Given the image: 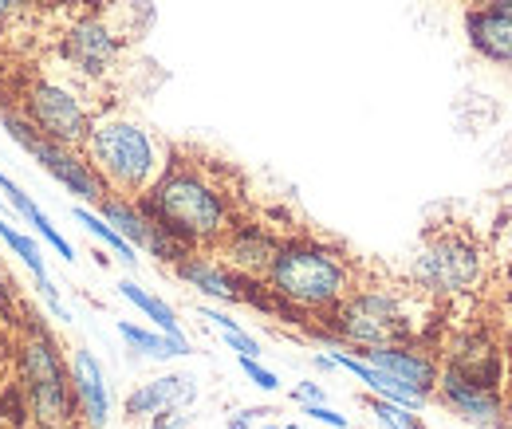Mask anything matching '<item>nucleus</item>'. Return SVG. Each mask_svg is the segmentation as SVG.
I'll list each match as a JSON object with an SVG mask.
<instances>
[{
    "label": "nucleus",
    "mask_w": 512,
    "mask_h": 429,
    "mask_svg": "<svg viewBox=\"0 0 512 429\" xmlns=\"http://www.w3.org/2000/svg\"><path fill=\"white\" fill-rule=\"evenodd\" d=\"M138 209L182 237L190 248H213L241 217H237V189L225 182L217 162H186L178 154L166 158V170L142 197Z\"/></svg>",
    "instance_id": "nucleus-1"
},
{
    "label": "nucleus",
    "mask_w": 512,
    "mask_h": 429,
    "mask_svg": "<svg viewBox=\"0 0 512 429\" xmlns=\"http://www.w3.org/2000/svg\"><path fill=\"white\" fill-rule=\"evenodd\" d=\"M426 311H430V296H422L418 288L355 284L327 311V335L347 343L355 355L371 347L414 343Z\"/></svg>",
    "instance_id": "nucleus-2"
},
{
    "label": "nucleus",
    "mask_w": 512,
    "mask_h": 429,
    "mask_svg": "<svg viewBox=\"0 0 512 429\" xmlns=\"http://www.w3.org/2000/svg\"><path fill=\"white\" fill-rule=\"evenodd\" d=\"M264 284L288 307L304 315H327L351 288H355V264L339 248L312 241V237H292L280 241Z\"/></svg>",
    "instance_id": "nucleus-3"
},
{
    "label": "nucleus",
    "mask_w": 512,
    "mask_h": 429,
    "mask_svg": "<svg viewBox=\"0 0 512 429\" xmlns=\"http://www.w3.org/2000/svg\"><path fill=\"white\" fill-rule=\"evenodd\" d=\"M83 158L119 197H142L166 170L158 138L127 115H99L83 138Z\"/></svg>",
    "instance_id": "nucleus-4"
},
{
    "label": "nucleus",
    "mask_w": 512,
    "mask_h": 429,
    "mask_svg": "<svg viewBox=\"0 0 512 429\" xmlns=\"http://www.w3.org/2000/svg\"><path fill=\"white\" fill-rule=\"evenodd\" d=\"M485 248L461 225H438L422 237L410 260V288L430 300H457L481 288L485 280Z\"/></svg>",
    "instance_id": "nucleus-5"
},
{
    "label": "nucleus",
    "mask_w": 512,
    "mask_h": 429,
    "mask_svg": "<svg viewBox=\"0 0 512 429\" xmlns=\"http://www.w3.org/2000/svg\"><path fill=\"white\" fill-rule=\"evenodd\" d=\"M20 382L32 402V414L40 429L75 426V394H71V374L48 335H32L20 347Z\"/></svg>",
    "instance_id": "nucleus-6"
},
{
    "label": "nucleus",
    "mask_w": 512,
    "mask_h": 429,
    "mask_svg": "<svg viewBox=\"0 0 512 429\" xmlns=\"http://www.w3.org/2000/svg\"><path fill=\"white\" fill-rule=\"evenodd\" d=\"M24 119L60 146H83L87 130L95 123V115L71 87L48 83V79H40L24 91Z\"/></svg>",
    "instance_id": "nucleus-7"
},
{
    "label": "nucleus",
    "mask_w": 512,
    "mask_h": 429,
    "mask_svg": "<svg viewBox=\"0 0 512 429\" xmlns=\"http://www.w3.org/2000/svg\"><path fill=\"white\" fill-rule=\"evenodd\" d=\"M442 367L477 382V386H489V390H505L512 378L509 355H505V343L493 327H465L457 331L442 351Z\"/></svg>",
    "instance_id": "nucleus-8"
},
{
    "label": "nucleus",
    "mask_w": 512,
    "mask_h": 429,
    "mask_svg": "<svg viewBox=\"0 0 512 429\" xmlns=\"http://www.w3.org/2000/svg\"><path fill=\"white\" fill-rule=\"evenodd\" d=\"M434 398L469 429H509L512 406L509 398H505V390L477 386V382H469V378H461V374L442 367L438 386H434Z\"/></svg>",
    "instance_id": "nucleus-9"
},
{
    "label": "nucleus",
    "mask_w": 512,
    "mask_h": 429,
    "mask_svg": "<svg viewBox=\"0 0 512 429\" xmlns=\"http://www.w3.org/2000/svg\"><path fill=\"white\" fill-rule=\"evenodd\" d=\"M119 52H123V36L103 20V16H83L67 28L64 36V60L87 75V79H99L107 75L115 63H119Z\"/></svg>",
    "instance_id": "nucleus-10"
},
{
    "label": "nucleus",
    "mask_w": 512,
    "mask_h": 429,
    "mask_svg": "<svg viewBox=\"0 0 512 429\" xmlns=\"http://www.w3.org/2000/svg\"><path fill=\"white\" fill-rule=\"evenodd\" d=\"M465 36L481 60L512 67V4L501 0H469L465 8Z\"/></svg>",
    "instance_id": "nucleus-11"
},
{
    "label": "nucleus",
    "mask_w": 512,
    "mask_h": 429,
    "mask_svg": "<svg viewBox=\"0 0 512 429\" xmlns=\"http://www.w3.org/2000/svg\"><path fill=\"white\" fill-rule=\"evenodd\" d=\"M355 355V351H351ZM371 367L394 374L398 382H406L414 394L422 398H434V386H438V374H442V359L422 351L418 343H394V347H371V351H359Z\"/></svg>",
    "instance_id": "nucleus-12"
},
{
    "label": "nucleus",
    "mask_w": 512,
    "mask_h": 429,
    "mask_svg": "<svg viewBox=\"0 0 512 429\" xmlns=\"http://www.w3.org/2000/svg\"><path fill=\"white\" fill-rule=\"evenodd\" d=\"M213 248L221 252V260H225L237 276H245V280H264V272H268V264H272L280 241H276L264 225L237 221Z\"/></svg>",
    "instance_id": "nucleus-13"
},
{
    "label": "nucleus",
    "mask_w": 512,
    "mask_h": 429,
    "mask_svg": "<svg viewBox=\"0 0 512 429\" xmlns=\"http://www.w3.org/2000/svg\"><path fill=\"white\" fill-rule=\"evenodd\" d=\"M174 272H178V280H186L190 288H197V292L209 296V300L245 304V276H237L225 260H217V256H209V252H201V248H193L186 260H178Z\"/></svg>",
    "instance_id": "nucleus-14"
},
{
    "label": "nucleus",
    "mask_w": 512,
    "mask_h": 429,
    "mask_svg": "<svg viewBox=\"0 0 512 429\" xmlns=\"http://www.w3.org/2000/svg\"><path fill=\"white\" fill-rule=\"evenodd\" d=\"M71 394H75V410L83 414V422L91 429H103L111 418V394H107V378L99 359L79 347L71 359Z\"/></svg>",
    "instance_id": "nucleus-15"
},
{
    "label": "nucleus",
    "mask_w": 512,
    "mask_h": 429,
    "mask_svg": "<svg viewBox=\"0 0 512 429\" xmlns=\"http://www.w3.org/2000/svg\"><path fill=\"white\" fill-rule=\"evenodd\" d=\"M193 398H197V386H193L190 374H162L154 382H142L130 394L127 418L130 422H142V418H154V414L174 410V406H193Z\"/></svg>",
    "instance_id": "nucleus-16"
},
{
    "label": "nucleus",
    "mask_w": 512,
    "mask_h": 429,
    "mask_svg": "<svg viewBox=\"0 0 512 429\" xmlns=\"http://www.w3.org/2000/svg\"><path fill=\"white\" fill-rule=\"evenodd\" d=\"M99 217H103L107 225H115V233H119V237H127L134 248L150 245V225H154V221L138 209V201H134V197L107 193V197L99 201Z\"/></svg>",
    "instance_id": "nucleus-17"
},
{
    "label": "nucleus",
    "mask_w": 512,
    "mask_h": 429,
    "mask_svg": "<svg viewBox=\"0 0 512 429\" xmlns=\"http://www.w3.org/2000/svg\"><path fill=\"white\" fill-rule=\"evenodd\" d=\"M0 237L8 241V248L28 264V272H32V280H36V288L44 292V300H48V307H52V315L56 319H67V307L60 304V292H56V284H52V276H48V268H44V256H40V248H36V241H28L24 233H16L12 225H4L0 221Z\"/></svg>",
    "instance_id": "nucleus-18"
},
{
    "label": "nucleus",
    "mask_w": 512,
    "mask_h": 429,
    "mask_svg": "<svg viewBox=\"0 0 512 429\" xmlns=\"http://www.w3.org/2000/svg\"><path fill=\"white\" fill-rule=\"evenodd\" d=\"M0 193H8V205H12V209H16V213H20V217H24V221H28V225H32V229H36V233L48 241V245L56 248L64 260H75V248L67 245L64 237L56 233V225L44 217V209H40V205H36V201H32V197L20 189V185L12 182V178H4V174H0Z\"/></svg>",
    "instance_id": "nucleus-19"
},
{
    "label": "nucleus",
    "mask_w": 512,
    "mask_h": 429,
    "mask_svg": "<svg viewBox=\"0 0 512 429\" xmlns=\"http://www.w3.org/2000/svg\"><path fill=\"white\" fill-rule=\"evenodd\" d=\"M119 335L127 339L130 351L138 355H150V359H178V355H190V339L186 335H166V331H146V327H134V323H119Z\"/></svg>",
    "instance_id": "nucleus-20"
},
{
    "label": "nucleus",
    "mask_w": 512,
    "mask_h": 429,
    "mask_svg": "<svg viewBox=\"0 0 512 429\" xmlns=\"http://www.w3.org/2000/svg\"><path fill=\"white\" fill-rule=\"evenodd\" d=\"M119 296L123 300H130V304L138 307L158 331H166V335H182V327H178V315H174V307L166 304V300H158V296H150L146 288H138L134 280H123L119 284Z\"/></svg>",
    "instance_id": "nucleus-21"
},
{
    "label": "nucleus",
    "mask_w": 512,
    "mask_h": 429,
    "mask_svg": "<svg viewBox=\"0 0 512 429\" xmlns=\"http://www.w3.org/2000/svg\"><path fill=\"white\" fill-rule=\"evenodd\" d=\"M71 213H75V221H79L87 233H95L103 245L115 248V252H119V260H123L127 268H134V264H138V256H134V245H130L127 237H119V233H115V225H107L99 213H91V209H83V205H75Z\"/></svg>",
    "instance_id": "nucleus-22"
},
{
    "label": "nucleus",
    "mask_w": 512,
    "mask_h": 429,
    "mask_svg": "<svg viewBox=\"0 0 512 429\" xmlns=\"http://www.w3.org/2000/svg\"><path fill=\"white\" fill-rule=\"evenodd\" d=\"M367 406H371V414L379 418V426L383 429H426L422 422V414L418 410H410V406H398V402H386V398H367Z\"/></svg>",
    "instance_id": "nucleus-23"
},
{
    "label": "nucleus",
    "mask_w": 512,
    "mask_h": 429,
    "mask_svg": "<svg viewBox=\"0 0 512 429\" xmlns=\"http://www.w3.org/2000/svg\"><path fill=\"white\" fill-rule=\"evenodd\" d=\"M193 426V414L190 406H174V410H162L150 418V429H190Z\"/></svg>",
    "instance_id": "nucleus-24"
},
{
    "label": "nucleus",
    "mask_w": 512,
    "mask_h": 429,
    "mask_svg": "<svg viewBox=\"0 0 512 429\" xmlns=\"http://www.w3.org/2000/svg\"><path fill=\"white\" fill-rule=\"evenodd\" d=\"M221 335H225V343H229L237 355H245V359H260V343H256L245 327H233V331H221Z\"/></svg>",
    "instance_id": "nucleus-25"
},
{
    "label": "nucleus",
    "mask_w": 512,
    "mask_h": 429,
    "mask_svg": "<svg viewBox=\"0 0 512 429\" xmlns=\"http://www.w3.org/2000/svg\"><path fill=\"white\" fill-rule=\"evenodd\" d=\"M300 410H304L312 422H323V426H331V429H347V426H351V422H347L343 414H335L327 402H304Z\"/></svg>",
    "instance_id": "nucleus-26"
},
{
    "label": "nucleus",
    "mask_w": 512,
    "mask_h": 429,
    "mask_svg": "<svg viewBox=\"0 0 512 429\" xmlns=\"http://www.w3.org/2000/svg\"><path fill=\"white\" fill-rule=\"evenodd\" d=\"M241 370L249 374V382L260 386V390H280V378L268 367H260V359H245V355H241Z\"/></svg>",
    "instance_id": "nucleus-27"
},
{
    "label": "nucleus",
    "mask_w": 512,
    "mask_h": 429,
    "mask_svg": "<svg viewBox=\"0 0 512 429\" xmlns=\"http://www.w3.org/2000/svg\"><path fill=\"white\" fill-rule=\"evenodd\" d=\"M272 410H264V406H253V410H237L229 422H225V429H253L260 418H268Z\"/></svg>",
    "instance_id": "nucleus-28"
},
{
    "label": "nucleus",
    "mask_w": 512,
    "mask_h": 429,
    "mask_svg": "<svg viewBox=\"0 0 512 429\" xmlns=\"http://www.w3.org/2000/svg\"><path fill=\"white\" fill-rule=\"evenodd\" d=\"M501 237H505V248L512 252V185L501 197Z\"/></svg>",
    "instance_id": "nucleus-29"
},
{
    "label": "nucleus",
    "mask_w": 512,
    "mask_h": 429,
    "mask_svg": "<svg viewBox=\"0 0 512 429\" xmlns=\"http://www.w3.org/2000/svg\"><path fill=\"white\" fill-rule=\"evenodd\" d=\"M292 398H296V402L304 406V402H323L327 394H323V386H320V382H300V386L292 390Z\"/></svg>",
    "instance_id": "nucleus-30"
},
{
    "label": "nucleus",
    "mask_w": 512,
    "mask_h": 429,
    "mask_svg": "<svg viewBox=\"0 0 512 429\" xmlns=\"http://www.w3.org/2000/svg\"><path fill=\"white\" fill-rule=\"evenodd\" d=\"M16 4H24V0H0V28H4V24L16 16Z\"/></svg>",
    "instance_id": "nucleus-31"
},
{
    "label": "nucleus",
    "mask_w": 512,
    "mask_h": 429,
    "mask_svg": "<svg viewBox=\"0 0 512 429\" xmlns=\"http://www.w3.org/2000/svg\"><path fill=\"white\" fill-rule=\"evenodd\" d=\"M501 343H505V355H509V367H512V315H509V323H505V335H501Z\"/></svg>",
    "instance_id": "nucleus-32"
},
{
    "label": "nucleus",
    "mask_w": 512,
    "mask_h": 429,
    "mask_svg": "<svg viewBox=\"0 0 512 429\" xmlns=\"http://www.w3.org/2000/svg\"><path fill=\"white\" fill-rule=\"evenodd\" d=\"M316 367H320V370H339V367H335V359H331V355H316Z\"/></svg>",
    "instance_id": "nucleus-33"
},
{
    "label": "nucleus",
    "mask_w": 512,
    "mask_h": 429,
    "mask_svg": "<svg viewBox=\"0 0 512 429\" xmlns=\"http://www.w3.org/2000/svg\"><path fill=\"white\" fill-rule=\"evenodd\" d=\"M28 4H67V0H28Z\"/></svg>",
    "instance_id": "nucleus-34"
},
{
    "label": "nucleus",
    "mask_w": 512,
    "mask_h": 429,
    "mask_svg": "<svg viewBox=\"0 0 512 429\" xmlns=\"http://www.w3.org/2000/svg\"><path fill=\"white\" fill-rule=\"evenodd\" d=\"M280 429H300V426H280Z\"/></svg>",
    "instance_id": "nucleus-35"
},
{
    "label": "nucleus",
    "mask_w": 512,
    "mask_h": 429,
    "mask_svg": "<svg viewBox=\"0 0 512 429\" xmlns=\"http://www.w3.org/2000/svg\"><path fill=\"white\" fill-rule=\"evenodd\" d=\"M260 429H280V426H260Z\"/></svg>",
    "instance_id": "nucleus-36"
},
{
    "label": "nucleus",
    "mask_w": 512,
    "mask_h": 429,
    "mask_svg": "<svg viewBox=\"0 0 512 429\" xmlns=\"http://www.w3.org/2000/svg\"><path fill=\"white\" fill-rule=\"evenodd\" d=\"M64 429H75V426H64Z\"/></svg>",
    "instance_id": "nucleus-37"
}]
</instances>
